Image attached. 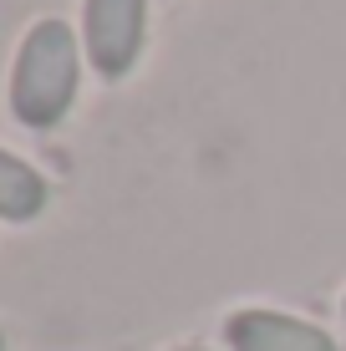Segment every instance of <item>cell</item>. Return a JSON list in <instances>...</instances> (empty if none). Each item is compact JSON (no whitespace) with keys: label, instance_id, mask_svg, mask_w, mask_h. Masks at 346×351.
<instances>
[{"label":"cell","instance_id":"obj_1","mask_svg":"<svg viewBox=\"0 0 346 351\" xmlns=\"http://www.w3.org/2000/svg\"><path fill=\"white\" fill-rule=\"evenodd\" d=\"M82 82V56H77V31L66 21H36L21 41L16 71H10V107L16 117L36 132L56 128L77 102Z\"/></svg>","mask_w":346,"mask_h":351},{"label":"cell","instance_id":"obj_2","mask_svg":"<svg viewBox=\"0 0 346 351\" xmlns=\"http://www.w3.org/2000/svg\"><path fill=\"white\" fill-rule=\"evenodd\" d=\"M143 21H148V0H87L82 41H87V62L97 66L102 82L133 71L143 51Z\"/></svg>","mask_w":346,"mask_h":351},{"label":"cell","instance_id":"obj_3","mask_svg":"<svg viewBox=\"0 0 346 351\" xmlns=\"http://www.w3.org/2000/svg\"><path fill=\"white\" fill-rule=\"evenodd\" d=\"M224 341L234 351H336L321 326L280 316V311H234L224 321Z\"/></svg>","mask_w":346,"mask_h":351},{"label":"cell","instance_id":"obj_4","mask_svg":"<svg viewBox=\"0 0 346 351\" xmlns=\"http://www.w3.org/2000/svg\"><path fill=\"white\" fill-rule=\"evenodd\" d=\"M46 209V178L31 163H21L16 153L0 148V219L5 224H26Z\"/></svg>","mask_w":346,"mask_h":351},{"label":"cell","instance_id":"obj_5","mask_svg":"<svg viewBox=\"0 0 346 351\" xmlns=\"http://www.w3.org/2000/svg\"><path fill=\"white\" fill-rule=\"evenodd\" d=\"M178 351H199V346H178Z\"/></svg>","mask_w":346,"mask_h":351},{"label":"cell","instance_id":"obj_6","mask_svg":"<svg viewBox=\"0 0 346 351\" xmlns=\"http://www.w3.org/2000/svg\"><path fill=\"white\" fill-rule=\"evenodd\" d=\"M0 351H5V336H0Z\"/></svg>","mask_w":346,"mask_h":351}]
</instances>
